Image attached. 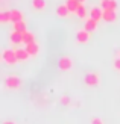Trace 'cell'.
Listing matches in <instances>:
<instances>
[{
    "label": "cell",
    "instance_id": "cell-1",
    "mask_svg": "<svg viewBox=\"0 0 120 124\" xmlns=\"http://www.w3.org/2000/svg\"><path fill=\"white\" fill-rule=\"evenodd\" d=\"M21 79L15 76V74H11V76H6L5 79V88L6 89H11V91H17V89H20L21 88Z\"/></svg>",
    "mask_w": 120,
    "mask_h": 124
},
{
    "label": "cell",
    "instance_id": "cell-2",
    "mask_svg": "<svg viewBox=\"0 0 120 124\" xmlns=\"http://www.w3.org/2000/svg\"><path fill=\"white\" fill-rule=\"evenodd\" d=\"M2 61L8 65H15L18 59H17V54H15V50H11V48H5L2 52Z\"/></svg>",
    "mask_w": 120,
    "mask_h": 124
},
{
    "label": "cell",
    "instance_id": "cell-3",
    "mask_svg": "<svg viewBox=\"0 0 120 124\" xmlns=\"http://www.w3.org/2000/svg\"><path fill=\"white\" fill-rule=\"evenodd\" d=\"M84 82H85V85L87 86H99V83H100V76L97 73H87L85 74V77H84Z\"/></svg>",
    "mask_w": 120,
    "mask_h": 124
},
{
    "label": "cell",
    "instance_id": "cell-4",
    "mask_svg": "<svg viewBox=\"0 0 120 124\" xmlns=\"http://www.w3.org/2000/svg\"><path fill=\"white\" fill-rule=\"evenodd\" d=\"M58 67H59L61 71H68V70H72V67H73L72 58H70V56H61L59 61H58Z\"/></svg>",
    "mask_w": 120,
    "mask_h": 124
},
{
    "label": "cell",
    "instance_id": "cell-5",
    "mask_svg": "<svg viewBox=\"0 0 120 124\" xmlns=\"http://www.w3.org/2000/svg\"><path fill=\"white\" fill-rule=\"evenodd\" d=\"M76 41L79 42V44H87V42L90 41V32L85 30L84 27L79 29L78 32H76Z\"/></svg>",
    "mask_w": 120,
    "mask_h": 124
},
{
    "label": "cell",
    "instance_id": "cell-6",
    "mask_svg": "<svg viewBox=\"0 0 120 124\" xmlns=\"http://www.w3.org/2000/svg\"><path fill=\"white\" fill-rule=\"evenodd\" d=\"M90 18H93V20H103V9L100 8V6H93V8H90V15H88Z\"/></svg>",
    "mask_w": 120,
    "mask_h": 124
},
{
    "label": "cell",
    "instance_id": "cell-7",
    "mask_svg": "<svg viewBox=\"0 0 120 124\" xmlns=\"http://www.w3.org/2000/svg\"><path fill=\"white\" fill-rule=\"evenodd\" d=\"M9 42L11 44H23V33L17 32V30H12L9 33Z\"/></svg>",
    "mask_w": 120,
    "mask_h": 124
},
{
    "label": "cell",
    "instance_id": "cell-8",
    "mask_svg": "<svg viewBox=\"0 0 120 124\" xmlns=\"http://www.w3.org/2000/svg\"><path fill=\"white\" fill-rule=\"evenodd\" d=\"M24 48L28 50V53L30 54V56H38L40 54V46H38V42H32V44H28V46H24Z\"/></svg>",
    "mask_w": 120,
    "mask_h": 124
},
{
    "label": "cell",
    "instance_id": "cell-9",
    "mask_svg": "<svg viewBox=\"0 0 120 124\" xmlns=\"http://www.w3.org/2000/svg\"><path fill=\"white\" fill-rule=\"evenodd\" d=\"M117 18V12L114 9H103V20L108 21V23H112L116 21Z\"/></svg>",
    "mask_w": 120,
    "mask_h": 124
},
{
    "label": "cell",
    "instance_id": "cell-10",
    "mask_svg": "<svg viewBox=\"0 0 120 124\" xmlns=\"http://www.w3.org/2000/svg\"><path fill=\"white\" fill-rule=\"evenodd\" d=\"M70 14H72V12L68 11V8H67L65 3H62V5H59L58 8H56V15L61 17V18H67Z\"/></svg>",
    "mask_w": 120,
    "mask_h": 124
},
{
    "label": "cell",
    "instance_id": "cell-11",
    "mask_svg": "<svg viewBox=\"0 0 120 124\" xmlns=\"http://www.w3.org/2000/svg\"><path fill=\"white\" fill-rule=\"evenodd\" d=\"M15 54H17L18 62H24V61H28L30 58V54L28 53L26 48H15Z\"/></svg>",
    "mask_w": 120,
    "mask_h": 124
},
{
    "label": "cell",
    "instance_id": "cell-12",
    "mask_svg": "<svg viewBox=\"0 0 120 124\" xmlns=\"http://www.w3.org/2000/svg\"><path fill=\"white\" fill-rule=\"evenodd\" d=\"M9 15H11V21L12 23H17V21H21L24 20V15H23V12L21 11H18V9H11L9 11Z\"/></svg>",
    "mask_w": 120,
    "mask_h": 124
},
{
    "label": "cell",
    "instance_id": "cell-13",
    "mask_svg": "<svg viewBox=\"0 0 120 124\" xmlns=\"http://www.w3.org/2000/svg\"><path fill=\"white\" fill-rule=\"evenodd\" d=\"M100 8L102 9H117V2L116 0H100Z\"/></svg>",
    "mask_w": 120,
    "mask_h": 124
},
{
    "label": "cell",
    "instance_id": "cell-14",
    "mask_svg": "<svg viewBox=\"0 0 120 124\" xmlns=\"http://www.w3.org/2000/svg\"><path fill=\"white\" fill-rule=\"evenodd\" d=\"M65 5H67L68 11H70V12H73V14H76V11L79 9V6H81V5H84V3H81L79 0H67V2H65Z\"/></svg>",
    "mask_w": 120,
    "mask_h": 124
},
{
    "label": "cell",
    "instance_id": "cell-15",
    "mask_svg": "<svg viewBox=\"0 0 120 124\" xmlns=\"http://www.w3.org/2000/svg\"><path fill=\"white\" fill-rule=\"evenodd\" d=\"M84 29H85V30H88L90 33H91V32H94V30L97 29V21L88 17L87 20H85V26H84Z\"/></svg>",
    "mask_w": 120,
    "mask_h": 124
},
{
    "label": "cell",
    "instance_id": "cell-16",
    "mask_svg": "<svg viewBox=\"0 0 120 124\" xmlns=\"http://www.w3.org/2000/svg\"><path fill=\"white\" fill-rule=\"evenodd\" d=\"M12 26H14V30H17V32H20V33L28 32V24H26L24 20L17 21V23H12Z\"/></svg>",
    "mask_w": 120,
    "mask_h": 124
},
{
    "label": "cell",
    "instance_id": "cell-17",
    "mask_svg": "<svg viewBox=\"0 0 120 124\" xmlns=\"http://www.w3.org/2000/svg\"><path fill=\"white\" fill-rule=\"evenodd\" d=\"M76 15L81 18V20H87V15H90V11H88L87 8H85V5H81L79 6V9L76 11Z\"/></svg>",
    "mask_w": 120,
    "mask_h": 124
},
{
    "label": "cell",
    "instance_id": "cell-18",
    "mask_svg": "<svg viewBox=\"0 0 120 124\" xmlns=\"http://www.w3.org/2000/svg\"><path fill=\"white\" fill-rule=\"evenodd\" d=\"M32 42H35V35L32 32H24L23 33V44L24 46H28V44H32Z\"/></svg>",
    "mask_w": 120,
    "mask_h": 124
},
{
    "label": "cell",
    "instance_id": "cell-19",
    "mask_svg": "<svg viewBox=\"0 0 120 124\" xmlns=\"http://www.w3.org/2000/svg\"><path fill=\"white\" fill-rule=\"evenodd\" d=\"M32 6L37 11H43L46 8V0H32Z\"/></svg>",
    "mask_w": 120,
    "mask_h": 124
},
{
    "label": "cell",
    "instance_id": "cell-20",
    "mask_svg": "<svg viewBox=\"0 0 120 124\" xmlns=\"http://www.w3.org/2000/svg\"><path fill=\"white\" fill-rule=\"evenodd\" d=\"M0 21H2V23H8V21H11L9 11H2V12H0Z\"/></svg>",
    "mask_w": 120,
    "mask_h": 124
},
{
    "label": "cell",
    "instance_id": "cell-21",
    "mask_svg": "<svg viewBox=\"0 0 120 124\" xmlns=\"http://www.w3.org/2000/svg\"><path fill=\"white\" fill-rule=\"evenodd\" d=\"M112 67H114V70L120 71V58H119V56L114 59V62H112Z\"/></svg>",
    "mask_w": 120,
    "mask_h": 124
},
{
    "label": "cell",
    "instance_id": "cell-22",
    "mask_svg": "<svg viewBox=\"0 0 120 124\" xmlns=\"http://www.w3.org/2000/svg\"><path fill=\"white\" fill-rule=\"evenodd\" d=\"M90 124H105V123H103L102 118H97V116H94V118H91Z\"/></svg>",
    "mask_w": 120,
    "mask_h": 124
},
{
    "label": "cell",
    "instance_id": "cell-23",
    "mask_svg": "<svg viewBox=\"0 0 120 124\" xmlns=\"http://www.w3.org/2000/svg\"><path fill=\"white\" fill-rule=\"evenodd\" d=\"M61 103H62V104H65V106H67V104H70V97L62 95V97H61Z\"/></svg>",
    "mask_w": 120,
    "mask_h": 124
},
{
    "label": "cell",
    "instance_id": "cell-24",
    "mask_svg": "<svg viewBox=\"0 0 120 124\" xmlns=\"http://www.w3.org/2000/svg\"><path fill=\"white\" fill-rule=\"evenodd\" d=\"M3 124H17L15 121H11V120H6V121H3Z\"/></svg>",
    "mask_w": 120,
    "mask_h": 124
},
{
    "label": "cell",
    "instance_id": "cell-25",
    "mask_svg": "<svg viewBox=\"0 0 120 124\" xmlns=\"http://www.w3.org/2000/svg\"><path fill=\"white\" fill-rule=\"evenodd\" d=\"M79 2H81V3H85V2H87V0H79Z\"/></svg>",
    "mask_w": 120,
    "mask_h": 124
},
{
    "label": "cell",
    "instance_id": "cell-26",
    "mask_svg": "<svg viewBox=\"0 0 120 124\" xmlns=\"http://www.w3.org/2000/svg\"><path fill=\"white\" fill-rule=\"evenodd\" d=\"M119 58H120V52H119Z\"/></svg>",
    "mask_w": 120,
    "mask_h": 124
}]
</instances>
